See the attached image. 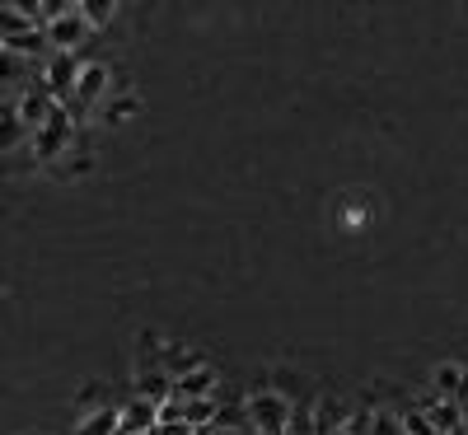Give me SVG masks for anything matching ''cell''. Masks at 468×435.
<instances>
[{
	"label": "cell",
	"instance_id": "10",
	"mask_svg": "<svg viewBox=\"0 0 468 435\" xmlns=\"http://www.w3.org/2000/svg\"><path fill=\"white\" fill-rule=\"evenodd\" d=\"M132 393H141V398H150V403H165L169 393H174V379H169L165 366H150V370L136 375V388Z\"/></svg>",
	"mask_w": 468,
	"mask_h": 435
},
{
	"label": "cell",
	"instance_id": "13",
	"mask_svg": "<svg viewBox=\"0 0 468 435\" xmlns=\"http://www.w3.org/2000/svg\"><path fill=\"white\" fill-rule=\"evenodd\" d=\"M117 426H122V412L103 403V408H94V412H85V417H80L75 435H117Z\"/></svg>",
	"mask_w": 468,
	"mask_h": 435
},
{
	"label": "cell",
	"instance_id": "16",
	"mask_svg": "<svg viewBox=\"0 0 468 435\" xmlns=\"http://www.w3.org/2000/svg\"><path fill=\"white\" fill-rule=\"evenodd\" d=\"M117 5H122V0H80V15L90 19V28H103L117 15Z\"/></svg>",
	"mask_w": 468,
	"mask_h": 435
},
{
	"label": "cell",
	"instance_id": "5",
	"mask_svg": "<svg viewBox=\"0 0 468 435\" xmlns=\"http://www.w3.org/2000/svg\"><path fill=\"white\" fill-rule=\"evenodd\" d=\"M37 66H43V61H24L19 52H10L5 43H0V103H15L19 90L33 80Z\"/></svg>",
	"mask_w": 468,
	"mask_h": 435
},
{
	"label": "cell",
	"instance_id": "22",
	"mask_svg": "<svg viewBox=\"0 0 468 435\" xmlns=\"http://www.w3.org/2000/svg\"><path fill=\"white\" fill-rule=\"evenodd\" d=\"M66 10H80V0H43V24L57 19V15H66Z\"/></svg>",
	"mask_w": 468,
	"mask_h": 435
},
{
	"label": "cell",
	"instance_id": "26",
	"mask_svg": "<svg viewBox=\"0 0 468 435\" xmlns=\"http://www.w3.org/2000/svg\"><path fill=\"white\" fill-rule=\"evenodd\" d=\"M459 435H463V430H459Z\"/></svg>",
	"mask_w": 468,
	"mask_h": 435
},
{
	"label": "cell",
	"instance_id": "20",
	"mask_svg": "<svg viewBox=\"0 0 468 435\" xmlns=\"http://www.w3.org/2000/svg\"><path fill=\"white\" fill-rule=\"evenodd\" d=\"M5 10H15V15H24L28 24H43V0H0Z\"/></svg>",
	"mask_w": 468,
	"mask_h": 435
},
{
	"label": "cell",
	"instance_id": "25",
	"mask_svg": "<svg viewBox=\"0 0 468 435\" xmlns=\"http://www.w3.org/2000/svg\"><path fill=\"white\" fill-rule=\"evenodd\" d=\"M324 435H356V430H351V426H337V430H324Z\"/></svg>",
	"mask_w": 468,
	"mask_h": 435
},
{
	"label": "cell",
	"instance_id": "4",
	"mask_svg": "<svg viewBox=\"0 0 468 435\" xmlns=\"http://www.w3.org/2000/svg\"><path fill=\"white\" fill-rule=\"evenodd\" d=\"M43 33H48L52 52H80V48L90 43V33H94V28H90V19H85L80 10H66V15L48 19Z\"/></svg>",
	"mask_w": 468,
	"mask_h": 435
},
{
	"label": "cell",
	"instance_id": "14",
	"mask_svg": "<svg viewBox=\"0 0 468 435\" xmlns=\"http://www.w3.org/2000/svg\"><path fill=\"white\" fill-rule=\"evenodd\" d=\"M160 366L169 370V379H178V375H187V370H197V366H207L197 351H187V346H165V355H160Z\"/></svg>",
	"mask_w": 468,
	"mask_h": 435
},
{
	"label": "cell",
	"instance_id": "12",
	"mask_svg": "<svg viewBox=\"0 0 468 435\" xmlns=\"http://www.w3.org/2000/svg\"><path fill=\"white\" fill-rule=\"evenodd\" d=\"M337 426H351V408H346L342 398H319V403H314V435L337 430Z\"/></svg>",
	"mask_w": 468,
	"mask_h": 435
},
{
	"label": "cell",
	"instance_id": "1",
	"mask_svg": "<svg viewBox=\"0 0 468 435\" xmlns=\"http://www.w3.org/2000/svg\"><path fill=\"white\" fill-rule=\"evenodd\" d=\"M28 141H33V154H37V160H57V154H66L70 141H75V117H70L61 103H52V112L28 132Z\"/></svg>",
	"mask_w": 468,
	"mask_h": 435
},
{
	"label": "cell",
	"instance_id": "11",
	"mask_svg": "<svg viewBox=\"0 0 468 435\" xmlns=\"http://www.w3.org/2000/svg\"><path fill=\"white\" fill-rule=\"evenodd\" d=\"M351 430H356V435H408V430H403V417H399V412H388V408L366 412V421H356Z\"/></svg>",
	"mask_w": 468,
	"mask_h": 435
},
{
	"label": "cell",
	"instance_id": "23",
	"mask_svg": "<svg viewBox=\"0 0 468 435\" xmlns=\"http://www.w3.org/2000/svg\"><path fill=\"white\" fill-rule=\"evenodd\" d=\"M94 408H103V388H99V384L80 388V412H94Z\"/></svg>",
	"mask_w": 468,
	"mask_h": 435
},
{
	"label": "cell",
	"instance_id": "21",
	"mask_svg": "<svg viewBox=\"0 0 468 435\" xmlns=\"http://www.w3.org/2000/svg\"><path fill=\"white\" fill-rule=\"evenodd\" d=\"M150 435H197V426H187V421L178 417V421H154Z\"/></svg>",
	"mask_w": 468,
	"mask_h": 435
},
{
	"label": "cell",
	"instance_id": "6",
	"mask_svg": "<svg viewBox=\"0 0 468 435\" xmlns=\"http://www.w3.org/2000/svg\"><path fill=\"white\" fill-rule=\"evenodd\" d=\"M174 398H216V370L211 366H197L174 379Z\"/></svg>",
	"mask_w": 468,
	"mask_h": 435
},
{
	"label": "cell",
	"instance_id": "2",
	"mask_svg": "<svg viewBox=\"0 0 468 435\" xmlns=\"http://www.w3.org/2000/svg\"><path fill=\"white\" fill-rule=\"evenodd\" d=\"M244 417L253 426V435H282L286 430V417H291V398L277 388H262L244 403Z\"/></svg>",
	"mask_w": 468,
	"mask_h": 435
},
{
	"label": "cell",
	"instance_id": "17",
	"mask_svg": "<svg viewBox=\"0 0 468 435\" xmlns=\"http://www.w3.org/2000/svg\"><path fill=\"white\" fill-rule=\"evenodd\" d=\"M399 417H403V430H408V435H436L426 408H408V412H399Z\"/></svg>",
	"mask_w": 468,
	"mask_h": 435
},
{
	"label": "cell",
	"instance_id": "7",
	"mask_svg": "<svg viewBox=\"0 0 468 435\" xmlns=\"http://www.w3.org/2000/svg\"><path fill=\"white\" fill-rule=\"evenodd\" d=\"M5 48H10V52H19L24 61H48V52H52V43H48L43 24H33V28H24V33L5 37Z\"/></svg>",
	"mask_w": 468,
	"mask_h": 435
},
{
	"label": "cell",
	"instance_id": "9",
	"mask_svg": "<svg viewBox=\"0 0 468 435\" xmlns=\"http://www.w3.org/2000/svg\"><path fill=\"white\" fill-rule=\"evenodd\" d=\"M426 417H431L436 435H459V430L468 426V417H463V408H459L454 398H436V403H426Z\"/></svg>",
	"mask_w": 468,
	"mask_h": 435
},
{
	"label": "cell",
	"instance_id": "8",
	"mask_svg": "<svg viewBox=\"0 0 468 435\" xmlns=\"http://www.w3.org/2000/svg\"><path fill=\"white\" fill-rule=\"evenodd\" d=\"M117 412H122V430H154V421H160V403L141 398V393H132Z\"/></svg>",
	"mask_w": 468,
	"mask_h": 435
},
{
	"label": "cell",
	"instance_id": "19",
	"mask_svg": "<svg viewBox=\"0 0 468 435\" xmlns=\"http://www.w3.org/2000/svg\"><path fill=\"white\" fill-rule=\"evenodd\" d=\"M132 112H136V99L127 94V99H117V103H108V112H103V122H108V127H122V122H127Z\"/></svg>",
	"mask_w": 468,
	"mask_h": 435
},
{
	"label": "cell",
	"instance_id": "18",
	"mask_svg": "<svg viewBox=\"0 0 468 435\" xmlns=\"http://www.w3.org/2000/svg\"><path fill=\"white\" fill-rule=\"evenodd\" d=\"M459 379H463V370H459V366H441V370H436V393H441V398H454Z\"/></svg>",
	"mask_w": 468,
	"mask_h": 435
},
{
	"label": "cell",
	"instance_id": "3",
	"mask_svg": "<svg viewBox=\"0 0 468 435\" xmlns=\"http://www.w3.org/2000/svg\"><path fill=\"white\" fill-rule=\"evenodd\" d=\"M80 66H85L80 52H48L43 70H37V80L48 85V94H52L57 103H66L70 90H75V75H80Z\"/></svg>",
	"mask_w": 468,
	"mask_h": 435
},
{
	"label": "cell",
	"instance_id": "15",
	"mask_svg": "<svg viewBox=\"0 0 468 435\" xmlns=\"http://www.w3.org/2000/svg\"><path fill=\"white\" fill-rule=\"evenodd\" d=\"M216 408H220V398H178V417L187 426H197V430L216 417Z\"/></svg>",
	"mask_w": 468,
	"mask_h": 435
},
{
	"label": "cell",
	"instance_id": "24",
	"mask_svg": "<svg viewBox=\"0 0 468 435\" xmlns=\"http://www.w3.org/2000/svg\"><path fill=\"white\" fill-rule=\"evenodd\" d=\"M454 403H459V408H463V417H468V375H463V379H459V388H454Z\"/></svg>",
	"mask_w": 468,
	"mask_h": 435
}]
</instances>
